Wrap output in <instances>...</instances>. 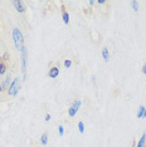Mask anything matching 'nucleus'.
I'll list each match as a JSON object with an SVG mask.
<instances>
[{
  "instance_id": "obj_1",
  "label": "nucleus",
  "mask_w": 146,
  "mask_h": 147,
  "mask_svg": "<svg viewBox=\"0 0 146 147\" xmlns=\"http://www.w3.org/2000/svg\"><path fill=\"white\" fill-rule=\"evenodd\" d=\"M11 36H13V43H14V47L16 49H20L24 47V35L20 32L19 28H14L11 32Z\"/></svg>"
},
{
  "instance_id": "obj_2",
  "label": "nucleus",
  "mask_w": 146,
  "mask_h": 147,
  "mask_svg": "<svg viewBox=\"0 0 146 147\" xmlns=\"http://www.w3.org/2000/svg\"><path fill=\"white\" fill-rule=\"evenodd\" d=\"M22 89V86L19 84V77L13 79V82L10 83V86L8 87V94L9 96H13V97H16L18 93L20 92Z\"/></svg>"
},
{
  "instance_id": "obj_3",
  "label": "nucleus",
  "mask_w": 146,
  "mask_h": 147,
  "mask_svg": "<svg viewBox=\"0 0 146 147\" xmlns=\"http://www.w3.org/2000/svg\"><path fill=\"white\" fill-rule=\"evenodd\" d=\"M20 62H22V71H26V63H28V51L25 47L20 49Z\"/></svg>"
},
{
  "instance_id": "obj_4",
  "label": "nucleus",
  "mask_w": 146,
  "mask_h": 147,
  "mask_svg": "<svg viewBox=\"0 0 146 147\" xmlns=\"http://www.w3.org/2000/svg\"><path fill=\"white\" fill-rule=\"evenodd\" d=\"M82 105V102L79 101V99H77V101H74L72 103V106L68 108V116L69 117H74L76 115H77V112H78V109H79V107H81Z\"/></svg>"
},
{
  "instance_id": "obj_5",
  "label": "nucleus",
  "mask_w": 146,
  "mask_h": 147,
  "mask_svg": "<svg viewBox=\"0 0 146 147\" xmlns=\"http://www.w3.org/2000/svg\"><path fill=\"white\" fill-rule=\"evenodd\" d=\"M13 5H14V8L16 9L18 13H24L25 11V6H24V4H23V1L14 0V1H13Z\"/></svg>"
},
{
  "instance_id": "obj_6",
  "label": "nucleus",
  "mask_w": 146,
  "mask_h": 147,
  "mask_svg": "<svg viewBox=\"0 0 146 147\" xmlns=\"http://www.w3.org/2000/svg\"><path fill=\"white\" fill-rule=\"evenodd\" d=\"M59 76V68L58 67H52L51 69L48 71V77L49 78H52V79H54V78H57V77Z\"/></svg>"
},
{
  "instance_id": "obj_7",
  "label": "nucleus",
  "mask_w": 146,
  "mask_h": 147,
  "mask_svg": "<svg viewBox=\"0 0 146 147\" xmlns=\"http://www.w3.org/2000/svg\"><path fill=\"white\" fill-rule=\"evenodd\" d=\"M10 83H11V77L10 76H6L5 77V79H4V82H3V89H5V88H8L9 86H10Z\"/></svg>"
},
{
  "instance_id": "obj_8",
  "label": "nucleus",
  "mask_w": 146,
  "mask_h": 147,
  "mask_svg": "<svg viewBox=\"0 0 146 147\" xmlns=\"http://www.w3.org/2000/svg\"><path fill=\"white\" fill-rule=\"evenodd\" d=\"M145 145H146V133H144V135L141 136V138L139 140L137 146L136 147H145Z\"/></svg>"
},
{
  "instance_id": "obj_9",
  "label": "nucleus",
  "mask_w": 146,
  "mask_h": 147,
  "mask_svg": "<svg viewBox=\"0 0 146 147\" xmlns=\"http://www.w3.org/2000/svg\"><path fill=\"white\" fill-rule=\"evenodd\" d=\"M62 18H63V22H64V24H68V23H69V14L64 10V8L62 9Z\"/></svg>"
},
{
  "instance_id": "obj_10",
  "label": "nucleus",
  "mask_w": 146,
  "mask_h": 147,
  "mask_svg": "<svg viewBox=\"0 0 146 147\" xmlns=\"http://www.w3.org/2000/svg\"><path fill=\"white\" fill-rule=\"evenodd\" d=\"M102 58H103L105 62H108L110 61V53H108V49L107 48L102 49Z\"/></svg>"
},
{
  "instance_id": "obj_11",
  "label": "nucleus",
  "mask_w": 146,
  "mask_h": 147,
  "mask_svg": "<svg viewBox=\"0 0 146 147\" xmlns=\"http://www.w3.org/2000/svg\"><path fill=\"white\" fill-rule=\"evenodd\" d=\"M41 143L43 146H45L48 143V135L47 133H43L42 135V137H41Z\"/></svg>"
},
{
  "instance_id": "obj_12",
  "label": "nucleus",
  "mask_w": 146,
  "mask_h": 147,
  "mask_svg": "<svg viewBox=\"0 0 146 147\" xmlns=\"http://www.w3.org/2000/svg\"><path fill=\"white\" fill-rule=\"evenodd\" d=\"M144 113H145V107L144 106H140V107H139V111H137V118H141V117H144Z\"/></svg>"
},
{
  "instance_id": "obj_13",
  "label": "nucleus",
  "mask_w": 146,
  "mask_h": 147,
  "mask_svg": "<svg viewBox=\"0 0 146 147\" xmlns=\"http://www.w3.org/2000/svg\"><path fill=\"white\" fill-rule=\"evenodd\" d=\"M6 73V64L4 62H0V74H5Z\"/></svg>"
},
{
  "instance_id": "obj_14",
  "label": "nucleus",
  "mask_w": 146,
  "mask_h": 147,
  "mask_svg": "<svg viewBox=\"0 0 146 147\" xmlns=\"http://www.w3.org/2000/svg\"><path fill=\"white\" fill-rule=\"evenodd\" d=\"M131 6H132V9H134V11H139V3L136 1V0H132L131 1Z\"/></svg>"
},
{
  "instance_id": "obj_15",
  "label": "nucleus",
  "mask_w": 146,
  "mask_h": 147,
  "mask_svg": "<svg viewBox=\"0 0 146 147\" xmlns=\"http://www.w3.org/2000/svg\"><path fill=\"white\" fill-rule=\"evenodd\" d=\"M78 131H79V133H83L84 132V125H83V122H78Z\"/></svg>"
},
{
  "instance_id": "obj_16",
  "label": "nucleus",
  "mask_w": 146,
  "mask_h": 147,
  "mask_svg": "<svg viewBox=\"0 0 146 147\" xmlns=\"http://www.w3.org/2000/svg\"><path fill=\"white\" fill-rule=\"evenodd\" d=\"M72 67V61L71 59H66L64 61V68H71Z\"/></svg>"
},
{
  "instance_id": "obj_17",
  "label": "nucleus",
  "mask_w": 146,
  "mask_h": 147,
  "mask_svg": "<svg viewBox=\"0 0 146 147\" xmlns=\"http://www.w3.org/2000/svg\"><path fill=\"white\" fill-rule=\"evenodd\" d=\"M58 133H59V136H63V133H64V128H63L62 125L58 127Z\"/></svg>"
},
{
  "instance_id": "obj_18",
  "label": "nucleus",
  "mask_w": 146,
  "mask_h": 147,
  "mask_svg": "<svg viewBox=\"0 0 146 147\" xmlns=\"http://www.w3.org/2000/svg\"><path fill=\"white\" fill-rule=\"evenodd\" d=\"M97 4H99V5H105V4H106V1H105V0H98Z\"/></svg>"
},
{
  "instance_id": "obj_19",
  "label": "nucleus",
  "mask_w": 146,
  "mask_h": 147,
  "mask_svg": "<svg viewBox=\"0 0 146 147\" xmlns=\"http://www.w3.org/2000/svg\"><path fill=\"white\" fill-rule=\"evenodd\" d=\"M45 121H51V115H45Z\"/></svg>"
},
{
  "instance_id": "obj_20",
  "label": "nucleus",
  "mask_w": 146,
  "mask_h": 147,
  "mask_svg": "<svg viewBox=\"0 0 146 147\" xmlns=\"http://www.w3.org/2000/svg\"><path fill=\"white\" fill-rule=\"evenodd\" d=\"M142 73H144V74H146V63L144 64V67H142Z\"/></svg>"
},
{
  "instance_id": "obj_21",
  "label": "nucleus",
  "mask_w": 146,
  "mask_h": 147,
  "mask_svg": "<svg viewBox=\"0 0 146 147\" xmlns=\"http://www.w3.org/2000/svg\"><path fill=\"white\" fill-rule=\"evenodd\" d=\"M88 4H89V5H95V1H93V0H89Z\"/></svg>"
},
{
  "instance_id": "obj_22",
  "label": "nucleus",
  "mask_w": 146,
  "mask_h": 147,
  "mask_svg": "<svg viewBox=\"0 0 146 147\" xmlns=\"http://www.w3.org/2000/svg\"><path fill=\"white\" fill-rule=\"evenodd\" d=\"M3 91H4V89H3V86L0 84V92H3Z\"/></svg>"
},
{
  "instance_id": "obj_23",
  "label": "nucleus",
  "mask_w": 146,
  "mask_h": 147,
  "mask_svg": "<svg viewBox=\"0 0 146 147\" xmlns=\"http://www.w3.org/2000/svg\"><path fill=\"white\" fill-rule=\"evenodd\" d=\"M144 117H146V107H145V113H144Z\"/></svg>"
}]
</instances>
